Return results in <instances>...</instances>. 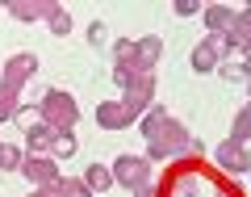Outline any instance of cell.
Instances as JSON below:
<instances>
[{"label": "cell", "instance_id": "obj_1", "mask_svg": "<svg viewBox=\"0 0 251 197\" xmlns=\"http://www.w3.org/2000/svg\"><path fill=\"white\" fill-rule=\"evenodd\" d=\"M143 135H147V160L159 164V160H197L201 155V143L188 135V126L176 122L163 105H151L143 113Z\"/></svg>", "mask_w": 251, "mask_h": 197}, {"label": "cell", "instance_id": "obj_2", "mask_svg": "<svg viewBox=\"0 0 251 197\" xmlns=\"http://www.w3.org/2000/svg\"><path fill=\"white\" fill-rule=\"evenodd\" d=\"M38 113H42V122L50 130H72L80 122V105H75L72 92H63V88H46L38 97Z\"/></svg>", "mask_w": 251, "mask_h": 197}, {"label": "cell", "instance_id": "obj_3", "mask_svg": "<svg viewBox=\"0 0 251 197\" xmlns=\"http://www.w3.org/2000/svg\"><path fill=\"white\" fill-rule=\"evenodd\" d=\"M38 76V55H29V51H21V55H13L4 67H0V88H9V92H25L29 88V80Z\"/></svg>", "mask_w": 251, "mask_h": 197}, {"label": "cell", "instance_id": "obj_4", "mask_svg": "<svg viewBox=\"0 0 251 197\" xmlns=\"http://www.w3.org/2000/svg\"><path fill=\"white\" fill-rule=\"evenodd\" d=\"M230 59V42H226L222 34H209L205 42H197L193 46V55H188V63H193V72H218V67H222V63Z\"/></svg>", "mask_w": 251, "mask_h": 197}, {"label": "cell", "instance_id": "obj_5", "mask_svg": "<svg viewBox=\"0 0 251 197\" xmlns=\"http://www.w3.org/2000/svg\"><path fill=\"white\" fill-rule=\"evenodd\" d=\"M109 168H113V185H122V189L151 185V160L147 155H117Z\"/></svg>", "mask_w": 251, "mask_h": 197}, {"label": "cell", "instance_id": "obj_6", "mask_svg": "<svg viewBox=\"0 0 251 197\" xmlns=\"http://www.w3.org/2000/svg\"><path fill=\"white\" fill-rule=\"evenodd\" d=\"M214 197V193H226V189H218L209 176H201L197 168H188V172H176V176L168 180V197Z\"/></svg>", "mask_w": 251, "mask_h": 197}, {"label": "cell", "instance_id": "obj_7", "mask_svg": "<svg viewBox=\"0 0 251 197\" xmlns=\"http://www.w3.org/2000/svg\"><path fill=\"white\" fill-rule=\"evenodd\" d=\"M21 172H25V180L34 189H42V185H59V160L54 155H25V164H21Z\"/></svg>", "mask_w": 251, "mask_h": 197}, {"label": "cell", "instance_id": "obj_8", "mask_svg": "<svg viewBox=\"0 0 251 197\" xmlns=\"http://www.w3.org/2000/svg\"><path fill=\"white\" fill-rule=\"evenodd\" d=\"M214 164H218L222 172H234V176H239V172L251 168V151H247V143L222 139V143H218V151H214Z\"/></svg>", "mask_w": 251, "mask_h": 197}, {"label": "cell", "instance_id": "obj_9", "mask_svg": "<svg viewBox=\"0 0 251 197\" xmlns=\"http://www.w3.org/2000/svg\"><path fill=\"white\" fill-rule=\"evenodd\" d=\"M138 59H134V72H143V76H155V63L163 59V42H159V34H147V38H138Z\"/></svg>", "mask_w": 251, "mask_h": 197}, {"label": "cell", "instance_id": "obj_10", "mask_svg": "<svg viewBox=\"0 0 251 197\" xmlns=\"http://www.w3.org/2000/svg\"><path fill=\"white\" fill-rule=\"evenodd\" d=\"M222 38L230 42V51H243V46H251V4L234 9V21H230V29H226Z\"/></svg>", "mask_w": 251, "mask_h": 197}, {"label": "cell", "instance_id": "obj_11", "mask_svg": "<svg viewBox=\"0 0 251 197\" xmlns=\"http://www.w3.org/2000/svg\"><path fill=\"white\" fill-rule=\"evenodd\" d=\"M97 126L100 130H126V109H122V101H100L97 105Z\"/></svg>", "mask_w": 251, "mask_h": 197}, {"label": "cell", "instance_id": "obj_12", "mask_svg": "<svg viewBox=\"0 0 251 197\" xmlns=\"http://www.w3.org/2000/svg\"><path fill=\"white\" fill-rule=\"evenodd\" d=\"M201 17H205V29H209V34H226V29H230V21H234V9L218 0V4H205V13H201Z\"/></svg>", "mask_w": 251, "mask_h": 197}, {"label": "cell", "instance_id": "obj_13", "mask_svg": "<svg viewBox=\"0 0 251 197\" xmlns=\"http://www.w3.org/2000/svg\"><path fill=\"white\" fill-rule=\"evenodd\" d=\"M50 143H54V130H50L46 122H38V126H29V130H25L29 155H50Z\"/></svg>", "mask_w": 251, "mask_h": 197}, {"label": "cell", "instance_id": "obj_14", "mask_svg": "<svg viewBox=\"0 0 251 197\" xmlns=\"http://www.w3.org/2000/svg\"><path fill=\"white\" fill-rule=\"evenodd\" d=\"M80 180L92 189V193H109V189H113V168H109V164H88Z\"/></svg>", "mask_w": 251, "mask_h": 197}, {"label": "cell", "instance_id": "obj_15", "mask_svg": "<svg viewBox=\"0 0 251 197\" xmlns=\"http://www.w3.org/2000/svg\"><path fill=\"white\" fill-rule=\"evenodd\" d=\"M46 9H50V4H42V0H13L9 4V13L17 21H38V17L46 21Z\"/></svg>", "mask_w": 251, "mask_h": 197}, {"label": "cell", "instance_id": "obj_16", "mask_svg": "<svg viewBox=\"0 0 251 197\" xmlns=\"http://www.w3.org/2000/svg\"><path fill=\"white\" fill-rule=\"evenodd\" d=\"M46 29H50L54 38L72 34V13L63 9V4H50V9H46Z\"/></svg>", "mask_w": 251, "mask_h": 197}, {"label": "cell", "instance_id": "obj_17", "mask_svg": "<svg viewBox=\"0 0 251 197\" xmlns=\"http://www.w3.org/2000/svg\"><path fill=\"white\" fill-rule=\"evenodd\" d=\"M50 155H54V160H72V155H75V135H72V130H54V143H50Z\"/></svg>", "mask_w": 251, "mask_h": 197}, {"label": "cell", "instance_id": "obj_18", "mask_svg": "<svg viewBox=\"0 0 251 197\" xmlns=\"http://www.w3.org/2000/svg\"><path fill=\"white\" fill-rule=\"evenodd\" d=\"M226 139H234V143H247V139H251V101L234 113V126H230V135H226Z\"/></svg>", "mask_w": 251, "mask_h": 197}, {"label": "cell", "instance_id": "obj_19", "mask_svg": "<svg viewBox=\"0 0 251 197\" xmlns=\"http://www.w3.org/2000/svg\"><path fill=\"white\" fill-rule=\"evenodd\" d=\"M138 80H143V72H134V67H117V63H113V84H117L122 92L138 88Z\"/></svg>", "mask_w": 251, "mask_h": 197}, {"label": "cell", "instance_id": "obj_20", "mask_svg": "<svg viewBox=\"0 0 251 197\" xmlns=\"http://www.w3.org/2000/svg\"><path fill=\"white\" fill-rule=\"evenodd\" d=\"M0 172H21V147L0 143Z\"/></svg>", "mask_w": 251, "mask_h": 197}, {"label": "cell", "instance_id": "obj_21", "mask_svg": "<svg viewBox=\"0 0 251 197\" xmlns=\"http://www.w3.org/2000/svg\"><path fill=\"white\" fill-rule=\"evenodd\" d=\"M17 109H21V97H17V92H9V88H0V122H13Z\"/></svg>", "mask_w": 251, "mask_h": 197}, {"label": "cell", "instance_id": "obj_22", "mask_svg": "<svg viewBox=\"0 0 251 197\" xmlns=\"http://www.w3.org/2000/svg\"><path fill=\"white\" fill-rule=\"evenodd\" d=\"M218 76H222L226 84H234V80H251V76H247V67H243V59H226L222 67H218Z\"/></svg>", "mask_w": 251, "mask_h": 197}, {"label": "cell", "instance_id": "obj_23", "mask_svg": "<svg viewBox=\"0 0 251 197\" xmlns=\"http://www.w3.org/2000/svg\"><path fill=\"white\" fill-rule=\"evenodd\" d=\"M113 59H117V67H134V59H138V46L122 38V42L113 46Z\"/></svg>", "mask_w": 251, "mask_h": 197}, {"label": "cell", "instance_id": "obj_24", "mask_svg": "<svg viewBox=\"0 0 251 197\" xmlns=\"http://www.w3.org/2000/svg\"><path fill=\"white\" fill-rule=\"evenodd\" d=\"M63 197H97L84 180H63Z\"/></svg>", "mask_w": 251, "mask_h": 197}, {"label": "cell", "instance_id": "obj_25", "mask_svg": "<svg viewBox=\"0 0 251 197\" xmlns=\"http://www.w3.org/2000/svg\"><path fill=\"white\" fill-rule=\"evenodd\" d=\"M13 122H17L21 130H29V126L42 122V113H38V109H17V117H13Z\"/></svg>", "mask_w": 251, "mask_h": 197}, {"label": "cell", "instance_id": "obj_26", "mask_svg": "<svg viewBox=\"0 0 251 197\" xmlns=\"http://www.w3.org/2000/svg\"><path fill=\"white\" fill-rule=\"evenodd\" d=\"M176 9V17H197V13H205V4H197V0H180V4H172Z\"/></svg>", "mask_w": 251, "mask_h": 197}, {"label": "cell", "instance_id": "obj_27", "mask_svg": "<svg viewBox=\"0 0 251 197\" xmlns=\"http://www.w3.org/2000/svg\"><path fill=\"white\" fill-rule=\"evenodd\" d=\"M105 21H92V26H88V46H105Z\"/></svg>", "mask_w": 251, "mask_h": 197}, {"label": "cell", "instance_id": "obj_28", "mask_svg": "<svg viewBox=\"0 0 251 197\" xmlns=\"http://www.w3.org/2000/svg\"><path fill=\"white\" fill-rule=\"evenodd\" d=\"M29 197H63V180H59V185H42V189H34Z\"/></svg>", "mask_w": 251, "mask_h": 197}, {"label": "cell", "instance_id": "obj_29", "mask_svg": "<svg viewBox=\"0 0 251 197\" xmlns=\"http://www.w3.org/2000/svg\"><path fill=\"white\" fill-rule=\"evenodd\" d=\"M134 197H159V189H155V185H143V189H134Z\"/></svg>", "mask_w": 251, "mask_h": 197}, {"label": "cell", "instance_id": "obj_30", "mask_svg": "<svg viewBox=\"0 0 251 197\" xmlns=\"http://www.w3.org/2000/svg\"><path fill=\"white\" fill-rule=\"evenodd\" d=\"M243 67H247V76H251V46H243Z\"/></svg>", "mask_w": 251, "mask_h": 197}, {"label": "cell", "instance_id": "obj_31", "mask_svg": "<svg viewBox=\"0 0 251 197\" xmlns=\"http://www.w3.org/2000/svg\"><path fill=\"white\" fill-rule=\"evenodd\" d=\"M247 97H251V84H247Z\"/></svg>", "mask_w": 251, "mask_h": 197}]
</instances>
